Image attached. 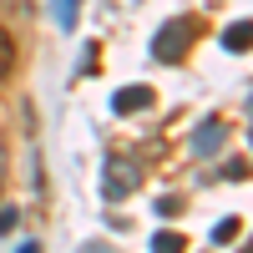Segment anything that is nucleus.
<instances>
[{
  "label": "nucleus",
  "mask_w": 253,
  "mask_h": 253,
  "mask_svg": "<svg viewBox=\"0 0 253 253\" xmlns=\"http://www.w3.org/2000/svg\"><path fill=\"white\" fill-rule=\"evenodd\" d=\"M187 46H193V20H167V26L152 36V56L167 61V66H177L187 56Z\"/></svg>",
  "instance_id": "nucleus-1"
},
{
  "label": "nucleus",
  "mask_w": 253,
  "mask_h": 253,
  "mask_svg": "<svg viewBox=\"0 0 253 253\" xmlns=\"http://www.w3.org/2000/svg\"><path fill=\"white\" fill-rule=\"evenodd\" d=\"M137 182H142V167H137V162H107V172H101V198H107V203H122Z\"/></svg>",
  "instance_id": "nucleus-2"
},
{
  "label": "nucleus",
  "mask_w": 253,
  "mask_h": 253,
  "mask_svg": "<svg viewBox=\"0 0 253 253\" xmlns=\"http://www.w3.org/2000/svg\"><path fill=\"white\" fill-rule=\"evenodd\" d=\"M223 142H228V122L223 117H208L198 132H193V157H213Z\"/></svg>",
  "instance_id": "nucleus-3"
},
{
  "label": "nucleus",
  "mask_w": 253,
  "mask_h": 253,
  "mask_svg": "<svg viewBox=\"0 0 253 253\" xmlns=\"http://www.w3.org/2000/svg\"><path fill=\"white\" fill-rule=\"evenodd\" d=\"M142 107H152V86H122V91L112 96V112H117V117H132V112H142Z\"/></svg>",
  "instance_id": "nucleus-4"
},
{
  "label": "nucleus",
  "mask_w": 253,
  "mask_h": 253,
  "mask_svg": "<svg viewBox=\"0 0 253 253\" xmlns=\"http://www.w3.org/2000/svg\"><path fill=\"white\" fill-rule=\"evenodd\" d=\"M248 41H253V20H233V26L223 31V46L233 51V56H243V51H248Z\"/></svg>",
  "instance_id": "nucleus-5"
},
{
  "label": "nucleus",
  "mask_w": 253,
  "mask_h": 253,
  "mask_svg": "<svg viewBox=\"0 0 253 253\" xmlns=\"http://www.w3.org/2000/svg\"><path fill=\"white\" fill-rule=\"evenodd\" d=\"M51 20L61 31H76V20H81V0H51Z\"/></svg>",
  "instance_id": "nucleus-6"
},
{
  "label": "nucleus",
  "mask_w": 253,
  "mask_h": 253,
  "mask_svg": "<svg viewBox=\"0 0 253 253\" xmlns=\"http://www.w3.org/2000/svg\"><path fill=\"white\" fill-rule=\"evenodd\" d=\"M10 71H15V41H10L5 31H0V81H5Z\"/></svg>",
  "instance_id": "nucleus-7"
},
{
  "label": "nucleus",
  "mask_w": 253,
  "mask_h": 253,
  "mask_svg": "<svg viewBox=\"0 0 253 253\" xmlns=\"http://www.w3.org/2000/svg\"><path fill=\"white\" fill-rule=\"evenodd\" d=\"M187 243L177 238V233H152V253H182Z\"/></svg>",
  "instance_id": "nucleus-8"
},
{
  "label": "nucleus",
  "mask_w": 253,
  "mask_h": 253,
  "mask_svg": "<svg viewBox=\"0 0 253 253\" xmlns=\"http://www.w3.org/2000/svg\"><path fill=\"white\" fill-rule=\"evenodd\" d=\"M238 233H243V223H238V218H223V223L213 228V243H233Z\"/></svg>",
  "instance_id": "nucleus-9"
},
{
  "label": "nucleus",
  "mask_w": 253,
  "mask_h": 253,
  "mask_svg": "<svg viewBox=\"0 0 253 253\" xmlns=\"http://www.w3.org/2000/svg\"><path fill=\"white\" fill-rule=\"evenodd\" d=\"M152 213H157V218H177V213H182V198H157Z\"/></svg>",
  "instance_id": "nucleus-10"
},
{
  "label": "nucleus",
  "mask_w": 253,
  "mask_h": 253,
  "mask_svg": "<svg viewBox=\"0 0 253 253\" xmlns=\"http://www.w3.org/2000/svg\"><path fill=\"white\" fill-rule=\"evenodd\" d=\"M223 177H228V182H243V177H248V162H243V157H233V162L223 167Z\"/></svg>",
  "instance_id": "nucleus-11"
},
{
  "label": "nucleus",
  "mask_w": 253,
  "mask_h": 253,
  "mask_svg": "<svg viewBox=\"0 0 253 253\" xmlns=\"http://www.w3.org/2000/svg\"><path fill=\"white\" fill-rule=\"evenodd\" d=\"M15 228V208H0V233H10Z\"/></svg>",
  "instance_id": "nucleus-12"
},
{
  "label": "nucleus",
  "mask_w": 253,
  "mask_h": 253,
  "mask_svg": "<svg viewBox=\"0 0 253 253\" xmlns=\"http://www.w3.org/2000/svg\"><path fill=\"white\" fill-rule=\"evenodd\" d=\"M76 253H117V248H107V243H81Z\"/></svg>",
  "instance_id": "nucleus-13"
},
{
  "label": "nucleus",
  "mask_w": 253,
  "mask_h": 253,
  "mask_svg": "<svg viewBox=\"0 0 253 253\" xmlns=\"http://www.w3.org/2000/svg\"><path fill=\"white\" fill-rule=\"evenodd\" d=\"M15 253H41V243H36V238H26V243H20Z\"/></svg>",
  "instance_id": "nucleus-14"
}]
</instances>
